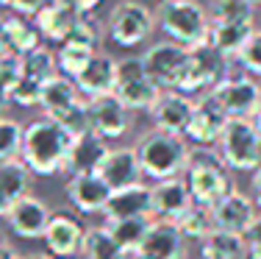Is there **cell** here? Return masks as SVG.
<instances>
[{
  "mask_svg": "<svg viewBox=\"0 0 261 259\" xmlns=\"http://www.w3.org/2000/svg\"><path fill=\"white\" fill-rule=\"evenodd\" d=\"M9 95H6V92H0V117H3V112H6V106H9Z\"/></svg>",
  "mask_w": 261,
  "mask_h": 259,
  "instance_id": "obj_47",
  "label": "cell"
},
{
  "mask_svg": "<svg viewBox=\"0 0 261 259\" xmlns=\"http://www.w3.org/2000/svg\"><path fill=\"white\" fill-rule=\"evenodd\" d=\"M45 3L47 0H9L6 9H11V14H20V17H34Z\"/></svg>",
  "mask_w": 261,
  "mask_h": 259,
  "instance_id": "obj_41",
  "label": "cell"
},
{
  "mask_svg": "<svg viewBox=\"0 0 261 259\" xmlns=\"http://www.w3.org/2000/svg\"><path fill=\"white\" fill-rule=\"evenodd\" d=\"M200 259H247L245 237L236 231H211L206 240H200Z\"/></svg>",
  "mask_w": 261,
  "mask_h": 259,
  "instance_id": "obj_28",
  "label": "cell"
},
{
  "mask_svg": "<svg viewBox=\"0 0 261 259\" xmlns=\"http://www.w3.org/2000/svg\"><path fill=\"white\" fill-rule=\"evenodd\" d=\"M3 28L9 36V48L14 56H25V53L36 51L42 45V34L36 31L31 17H20V14H9L3 17Z\"/></svg>",
  "mask_w": 261,
  "mask_h": 259,
  "instance_id": "obj_29",
  "label": "cell"
},
{
  "mask_svg": "<svg viewBox=\"0 0 261 259\" xmlns=\"http://www.w3.org/2000/svg\"><path fill=\"white\" fill-rule=\"evenodd\" d=\"M258 84H261V81H258Z\"/></svg>",
  "mask_w": 261,
  "mask_h": 259,
  "instance_id": "obj_50",
  "label": "cell"
},
{
  "mask_svg": "<svg viewBox=\"0 0 261 259\" xmlns=\"http://www.w3.org/2000/svg\"><path fill=\"white\" fill-rule=\"evenodd\" d=\"M225 123H228L225 112L217 106V101L208 95V92H203V95L195 101L192 120H189V126H186L184 137L192 148H214Z\"/></svg>",
  "mask_w": 261,
  "mask_h": 259,
  "instance_id": "obj_13",
  "label": "cell"
},
{
  "mask_svg": "<svg viewBox=\"0 0 261 259\" xmlns=\"http://www.w3.org/2000/svg\"><path fill=\"white\" fill-rule=\"evenodd\" d=\"M250 123H253V128H256V134H258V137H261V106L256 109V114L250 117Z\"/></svg>",
  "mask_w": 261,
  "mask_h": 259,
  "instance_id": "obj_46",
  "label": "cell"
},
{
  "mask_svg": "<svg viewBox=\"0 0 261 259\" xmlns=\"http://www.w3.org/2000/svg\"><path fill=\"white\" fill-rule=\"evenodd\" d=\"M25 259H56V256H50V254L45 251V254H28Z\"/></svg>",
  "mask_w": 261,
  "mask_h": 259,
  "instance_id": "obj_48",
  "label": "cell"
},
{
  "mask_svg": "<svg viewBox=\"0 0 261 259\" xmlns=\"http://www.w3.org/2000/svg\"><path fill=\"white\" fill-rule=\"evenodd\" d=\"M64 3L75 6V9H78V11H84V14H92V11H95L97 6L103 3V0H64Z\"/></svg>",
  "mask_w": 261,
  "mask_h": 259,
  "instance_id": "obj_43",
  "label": "cell"
},
{
  "mask_svg": "<svg viewBox=\"0 0 261 259\" xmlns=\"http://www.w3.org/2000/svg\"><path fill=\"white\" fill-rule=\"evenodd\" d=\"M134 148H136V156H139L142 173H145V178H150L153 184L164 181V178L184 176L186 162H189V151H192V145L186 143V137L159 131V128L145 131Z\"/></svg>",
  "mask_w": 261,
  "mask_h": 259,
  "instance_id": "obj_2",
  "label": "cell"
},
{
  "mask_svg": "<svg viewBox=\"0 0 261 259\" xmlns=\"http://www.w3.org/2000/svg\"><path fill=\"white\" fill-rule=\"evenodd\" d=\"M117 84V59L111 53L97 51L89 59V64L84 67V73L75 78L78 92L89 101V98H100V95H111Z\"/></svg>",
  "mask_w": 261,
  "mask_h": 259,
  "instance_id": "obj_22",
  "label": "cell"
},
{
  "mask_svg": "<svg viewBox=\"0 0 261 259\" xmlns=\"http://www.w3.org/2000/svg\"><path fill=\"white\" fill-rule=\"evenodd\" d=\"M175 226L186 240H197V243L206 240L211 231H217L214 218H211V206H200V203H192L181 218L175 220Z\"/></svg>",
  "mask_w": 261,
  "mask_h": 259,
  "instance_id": "obj_31",
  "label": "cell"
},
{
  "mask_svg": "<svg viewBox=\"0 0 261 259\" xmlns=\"http://www.w3.org/2000/svg\"><path fill=\"white\" fill-rule=\"evenodd\" d=\"M106 36L120 48L145 45L156 28V14L139 0H117L103 20Z\"/></svg>",
  "mask_w": 261,
  "mask_h": 259,
  "instance_id": "obj_6",
  "label": "cell"
},
{
  "mask_svg": "<svg viewBox=\"0 0 261 259\" xmlns=\"http://www.w3.org/2000/svg\"><path fill=\"white\" fill-rule=\"evenodd\" d=\"M22 131H25V126H20V120H14V117H6V114L0 117V162L20 156Z\"/></svg>",
  "mask_w": 261,
  "mask_h": 259,
  "instance_id": "obj_34",
  "label": "cell"
},
{
  "mask_svg": "<svg viewBox=\"0 0 261 259\" xmlns=\"http://www.w3.org/2000/svg\"><path fill=\"white\" fill-rule=\"evenodd\" d=\"M109 195L111 187L103 181L100 173H81V176H70L67 181V198L81 215H103Z\"/></svg>",
  "mask_w": 261,
  "mask_h": 259,
  "instance_id": "obj_20",
  "label": "cell"
},
{
  "mask_svg": "<svg viewBox=\"0 0 261 259\" xmlns=\"http://www.w3.org/2000/svg\"><path fill=\"white\" fill-rule=\"evenodd\" d=\"M153 218H120V220H106V231L114 237V243L125 251L128 256H136V251L142 248L150 229Z\"/></svg>",
  "mask_w": 261,
  "mask_h": 259,
  "instance_id": "obj_27",
  "label": "cell"
},
{
  "mask_svg": "<svg viewBox=\"0 0 261 259\" xmlns=\"http://www.w3.org/2000/svg\"><path fill=\"white\" fill-rule=\"evenodd\" d=\"M53 218V209L47 206V201L36 198V195H25L9 209L6 215V223L9 229L22 240H42L45 237V229Z\"/></svg>",
  "mask_w": 261,
  "mask_h": 259,
  "instance_id": "obj_14",
  "label": "cell"
},
{
  "mask_svg": "<svg viewBox=\"0 0 261 259\" xmlns=\"http://www.w3.org/2000/svg\"><path fill=\"white\" fill-rule=\"evenodd\" d=\"M109 153V143L103 137H97L95 131H84L72 137V145L67 151L64 170L67 176H81V173H97Z\"/></svg>",
  "mask_w": 261,
  "mask_h": 259,
  "instance_id": "obj_21",
  "label": "cell"
},
{
  "mask_svg": "<svg viewBox=\"0 0 261 259\" xmlns=\"http://www.w3.org/2000/svg\"><path fill=\"white\" fill-rule=\"evenodd\" d=\"M39 98H42V81H36V78H31L22 73V78H20V84L11 89V95H9V101L11 103H17V106H39Z\"/></svg>",
  "mask_w": 261,
  "mask_h": 259,
  "instance_id": "obj_38",
  "label": "cell"
},
{
  "mask_svg": "<svg viewBox=\"0 0 261 259\" xmlns=\"http://www.w3.org/2000/svg\"><path fill=\"white\" fill-rule=\"evenodd\" d=\"M81 256L84 259H130L120 245L114 243L106 226H92L84 231V243H81Z\"/></svg>",
  "mask_w": 261,
  "mask_h": 259,
  "instance_id": "obj_30",
  "label": "cell"
},
{
  "mask_svg": "<svg viewBox=\"0 0 261 259\" xmlns=\"http://www.w3.org/2000/svg\"><path fill=\"white\" fill-rule=\"evenodd\" d=\"M20 59H22V73L31 76V78H36V81H42V84H45L47 78L59 76L56 53L50 51V48H45V45H39L36 51H31V53H25V56H20Z\"/></svg>",
  "mask_w": 261,
  "mask_h": 259,
  "instance_id": "obj_33",
  "label": "cell"
},
{
  "mask_svg": "<svg viewBox=\"0 0 261 259\" xmlns=\"http://www.w3.org/2000/svg\"><path fill=\"white\" fill-rule=\"evenodd\" d=\"M86 114H89V131L103 137L106 143L122 139L134 126V112L111 92V95L89 98L86 101Z\"/></svg>",
  "mask_w": 261,
  "mask_h": 259,
  "instance_id": "obj_10",
  "label": "cell"
},
{
  "mask_svg": "<svg viewBox=\"0 0 261 259\" xmlns=\"http://www.w3.org/2000/svg\"><path fill=\"white\" fill-rule=\"evenodd\" d=\"M103 215H106V220L153 218V187L139 181V184H128V187L111 190Z\"/></svg>",
  "mask_w": 261,
  "mask_h": 259,
  "instance_id": "obj_18",
  "label": "cell"
},
{
  "mask_svg": "<svg viewBox=\"0 0 261 259\" xmlns=\"http://www.w3.org/2000/svg\"><path fill=\"white\" fill-rule=\"evenodd\" d=\"M84 226H81L78 218L72 215H64V212H53L50 223L45 229V248L47 254L56 256V259H70L81 254V243H84Z\"/></svg>",
  "mask_w": 261,
  "mask_h": 259,
  "instance_id": "obj_19",
  "label": "cell"
},
{
  "mask_svg": "<svg viewBox=\"0 0 261 259\" xmlns=\"http://www.w3.org/2000/svg\"><path fill=\"white\" fill-rule=\"evenodd\" d=\"M258 209L253 198L247 193H242L239 187H231L220 201L211 206V218H214V226L222 231H236V234H245L247 226L256 220Z\"/></svg>",
  "mask_w": 261,
  "mask_h": 259,
  "instance_id": "obj_15",
  "label": "cell"
},
{
  "mask_svg": "<svg viewBox=\"0 0 261 259\" xmlns=\"http://www.w3.org/2000/svg\"><path fill=\"white\" fill-rule=\"evenodd\" d=\"M159 86L147 76L142 56H125L117 59V84L114 95L130 109V112H147L153 101L159 98Z\"/></svg>",
  "mask_w": 261,
  "mask_h": 259,
  "instance_id": "obj_8",
  "label": "cell"
},
{
  "mask_svg": "<svg viewBox=\"0 0 261 259\" xmlns=\"http://www.w3.org/2000/svg\"><path fill=\"white\" fill-rule=\"evenodd\" d=\"M70 145L72 134L56 120L42 114L39 120H31L22 131L20 159L34 176H56V173L64 170Z\"/></svg>",
  "mask_w": 261,
  "mask_h": 259,
  "instance_id": "obj_1",
  "label": "cell"
},
{
  "mask_svg": "<svg viewBox=\"0 0 261 259\" xmlns=\"http://www.w3.org/2000/svg\"><path fill=\"white\" fill-rule=\"evenodd\" d=\"M156 26L167 34V39L189 51L208 45V9L197 0H161L156 9Z\"/></svg>",
  "mask_w": 261,
  "mask_h": 259,
  "instance_id": "obj_3",
  "label": "cell"
},
{
  "mask_svg": "<svg viewBox=\"0 0 261 259\" xmlns=\"http://www.w3.org/2000/svg\"><path fill=\"white\" fill-rule=\"evenodd\" d=\"M103 36H106V28H103L100 20H95L92 14H81V20L75 22L72 34L67 36V42H78V45H86V48H92V51H97Z\"/></svg>",
  "mask_w": 261,
  "mask_h": 259,
  "instance_id": "obj_36",
  "label": "cell"
},
{
  "mask_svg": "<svg viewBox=\"0 0 261 259\" xmlns=\"http://www.w3.org/2000/svg\"><path fill=\"white\" fill-rule=\"evenodd\" d=\"M256 6L247 0H211L208 20H253Z\"/></svg>",
  "mask_w": 261,
  "mask_h": 259,
  "instance_id": "obj_37",
  "label": "cell"
},
{
  "mask_svg": "<svg viewBox=\"0 0 261 259\" xmlns=\"http://www.w3.org/2000/svg\"><path fill=\"white\" fill-rule=\"evenodd\" d=\"M81 14H84V11H78L75 6L64 3V0H47L31 20H34L36 31L42 34V39L61 45V42H67V36L72 34V28H75V22L81 20Z\"/></svg>",
  "mask_w": 261,
  "mask_h": 259,
  "instance_id": "obj_17",
  "label": "cell"
},
{
  "mask_svg": "<svg viewBox=\"0 0 261 259\" xmlns=\"http://www.w3.org/2000/svg\"><path fill=\"white\" fill-rule=\"evenodd\" d=\"M236 64L242 73L253 78H261V28H253V34L247 36V42L242 45V51L236 53Z\"/></svg>",
  "mask_w": 261,
  "mask_h": 259,
  "instance_id": "obj_35",
  "label": "cell"
},
{
  "mask_svg": "<svg viewBox=\"0 0 261 259\" xmlns=\"http://www.w3.org/2000/svg\"><path fill=\"white\" fill-rule=\"evenodd\" d=\"M95 53L97 51H92V48H86V45H78V42H61L59 51H56V64H59V73L75 81Z\"/></svg>",
  "mask_w": 261,
  "mask_h": 259,
  "instance_id": "obj_32",
  "label": "cell"
},
{
  "mask_svg": "<svg viewBox=\"0 0 261 259\" xmlns=\"http://www.w3.org/2000/svg\"><path fill=\"white\" fill-rule=\"evenodd\" d=\"M192 203L195 201H192V195H189V187H186L184 176L164 178V181L153 184V218L172 220V223H175Z\"/></svg>",
  "mask_w": 261,
  "mask_h": 259,
  "instance_id": "obj_24",
  "label": "cell"
},
{
  "mask_svg": "<svg viewBox=\"0 0 261 259\" xmlns=\"http://www.w3.org/2000/svg\"><path fill=\"white\" fill-rule=\"evenodd\" d=\"M250 198L256 203V209H261V168L253 170V178H250Z\"/></svg>",
  "mask_w": 261,
  "mask_h": 259,
  "instance_id": "obj_42",
  "label": "cell"
},
{
  "mask_svg": "<svg viewBox=\"0 0 261 259\" xmlns=\"http://www.w3.org/2000/svg\"><path fill=\"white\" fill-rule=\"evenodd\" d=\"M136 259H186V237L178 231L172 220L153 218Z\"/></svg>",
  "mask_w": 261,
  "mask_h": 259,
  "instance_id": "obj_16",
  "label": "cell"
},
{
  "mask_svg": "<svg viewBox=\"0 0 261 259\" xmlns=\"http://www.w3.org/2000/svg\"><path fill=\"white\" fill-rule=\"evenodd\" d=\"M20 78H22V59L14 56V53L0 56V92L11 95V89L20 84Z\"/></svg>",
  "mask_w": 261,
  "mask_h": 259,
  "instance_id": "obj_39",
  "label": "cell"
},
{
  "mask_svg": "<svg viewBox=\"0 0 261 259\" xmlns=\"http://www.w3.org/2000/svg\"><path fill=\"white\" fill-rule=\"evenodd\" d=\"M0 259H25V254H20V251H17L11 243L0 240Z\"/></svg>",
  "mask_w": 261,
  "mask_h": 259,
  "instance_id": "obj_44",
  "label": "cell"
},
{
  "mask_svg": "<svg viewBox=\"0 0 261 259\" xmlns=\"http://www.w3.org/2000/svg\"><path fill=\"white\" fill-rule=\"evenodd\" d=\"M184 181L189 187L192 201L200 203V206H214L233 187L231 173L220 159L217 148H192L184 170Z\"/></svg>",
  "mask_w": 261,
  "mask_h": 259,
  "instance_id": "obj_4",
  "label": "cell"
},
{
  "mask_svg": "<svg viewBox=\"0 0 261 259\" xmlns=\"http://www.w3.org/2000/svg\"><path fill=\"white\" fill-rule=\"evenodd\" d=\"M247 3H253V6H261V0H247Z\"/></svg>",
  "mask_w": 261,
  "mask_h": 259,
  "instance_id": "obj_49",
  "label": "cell"
},
{
  "mask_svg": "<svg viewBox=\"0 0 261 259\" xmlns=\"http://www.w3.org/2000/svg\"><path fill=\"white\" fill-rule=\"evenodd\" d=\"M214 148L228 170L253 173L261 168V137L245 117H228Z\"/></svg>",
  "mask_w": 261,
  "mask_h": 259,
  "instance_id": "obj_5",
  "label": "cell"
},
{
  "mask_svg": "<svg viewBox=\"0 0 261 259\" xmlns=\"http://www.w3.org/2000/svg\"><path fill=\"white\" fill-rule=\"evenodd\" d=\"M245 237V245H247V259H261V212L256 215L247 231L242 234Z\"/></svg>",
  "mask_w": 261,
  "mask_h": 259,
  "instance_id": "obj_40",
  "label": "cell"
},
{
  "mask_svg": "<svg viewBox=\"0 0 261 259\" xmlns=\"http://www.w3.org/2000/svg\"><path fill=\"white\" fill-rule=\"evenodd\" d=\"M97 173L103 176V181L111 190L128 187V184H139L145 178L139 156H136V148H109V153H106V159H103Z\"/></svg>",
  "mask_w": 261,
  "mask_h": 259,
  "instance_id": "obj_23",
  "label": "cell"
},
{
  "mask_svg": "<svg viewBox=\"0 0 261 259\" xmlns=\"http://www.w3.org/2000/svg\"><path fill=\"white\" fill-rule=\"evenodd\" d=\"M208 95L217 101V106L225 117H245L250 120L261 106V84L247 73H228L208 89Z\"/></svg>",
  "mask_w": 261,
  "mask_h": 259,
  "instance_id": "obj_7",
  "label": "cell"
},
{
  "mask_svg": "<svg viewBox=\"0 0 261 259\" xmlns=\"http://www.w3.org/2000/svg\"><path fill=\"white\" fill-rule=\"evenodd\" d=\"M142 64L159 89H181L186 64H189V48L172 39L156 42L142 53Z\"/></svg>",
  "mask_w": 261,
  "mask_h": 259,
  "instance_id": "obj_9",
  "label": "cell"
},
{
  "mask_svg": "<svg viewBox=\"0 0 261 259\" xmlns=\"http://www.w3.org/2000/svg\"><path fill=\"white\" fill-rule=\"evenodd\" d=\"M231 73V61L222 59L214 48L203 45V48H192L189 51V64H186L181 92H208L220 78H225Z\"/></svg>",
  "mask_w": 261,
  "mask_h": 259,
  "instance_id": "obj_11",
  "label": "cell"
},
{
  "mask_svg": "<svg viewBox=\"0 0 261 259\" xmlns=\"http://www.w3.org/2000/svg\"><path fill=\"white\" fill-rule=\"evenodd\" d=\"M192 109H195V101H192L186 92L161 89L159 98L153 101V106L147 109V117H150L153 128L184 137L186 126H189V120H192Z\"/></svg>",
  "mask_w": 261,
  "mask_h": 259,
  "instance_id": "obj_12",
  "label": "cell"
},
{
  "mask_svg": "<svg viewBox=\"0 0 261 259\" xmlns=\"http://www.w3.org/2000/svg\"><path fill=\"white\" fill-rule=\"evenodd\" d=\"M208 48H214L222 59L233 61L236 53L242 51V45L247 42V36L253 34L256 22L253 20H208Z\"/></svg>",
  "mask_w": 261,
  "mask_h": 259,
  "instance_id": "obj_25",
  "label": "cell"
},
{
  "mask_svg": "<svg viewBox=\"0 0 261 259\" xmlns=\"http://www.w3.org/2000/svg\"><path fill=\"white\" fill-rule=\"evenodd\" d=\"M31 178L34 173L25 168L20 156L0 162V218H6L9 209L31 193Z\"/></svg>",
  "mask_w": 261,
  "mask_h": 259,
  "instance_id": "obj_26",
  "label": "cell"
},
{
  "mask_svg": "<svg viewBox=\"0 0 261 259\" xmlns=\"http://www.w3.org/2000/svg\"><path fill=\"white\" fill-rule=\"evenodd\" d=\"M11 48H9V36H6V28H3V17H0V56H9Z\"/></svg>",
  "mask_w": 261,
  "mask_h": 259,
  "instance_id": "obj_45",
  "label": "cell"
}]
</instances>
